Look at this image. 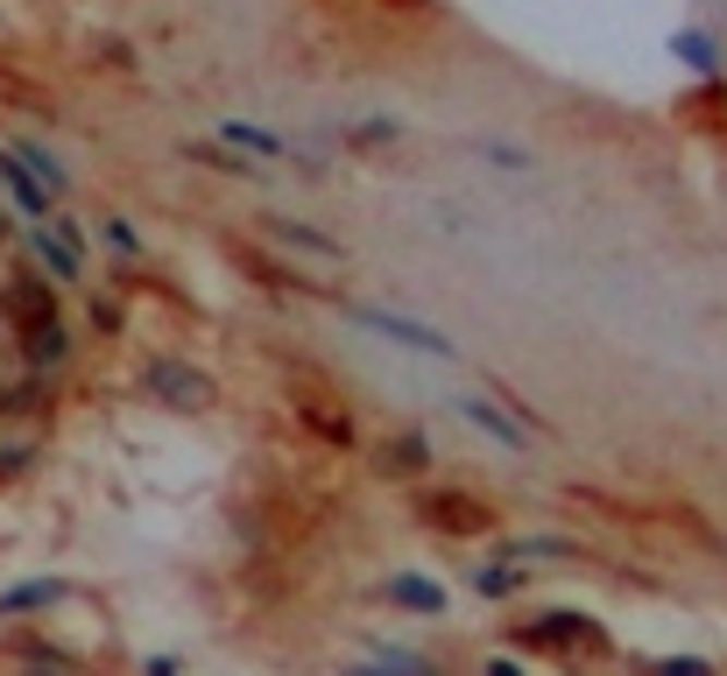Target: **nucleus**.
I'll list each match as a JSON object with an SVG mask.
<instances>
[{
  "instance_id": "f257e3e1",
  "label": "nucleus",
  "mask_w": 727,
  "mask_h": 676,
  "mask_svg": "<svg viewBox=\"0 0 727 676\" xmlns=\"http://www.w3.org/2000/svg\"><path fill=\"white\" fill-rule=\"evenodd\" d=\"M142 388H148V395H162V402H177V409H205V402H213V373L184 367V359H148Z\"/></svg>"
},
{
  "instance_id": "f03ea898",
  "label": "nucleus",
  "mask_w": 727,
  "mask_h": 676,
  "mask_svg": "<svg viewBox=\"0 0 727 676\" xmlns=\"http://www.w3.org/2000/svg\"><path fill=\"white\" fill-rule=\"evenodd\" d=\"M353 324H367V332L410 345V353H432V359H452V339L438 332V324H417V318H396V310H353Z\"/></svg>"
},
{
  "instance_id": "7ed1b4c3",
  "label": "nucleus",
  "mask_w": 727,
  "mask_h": 676,
  "mask_svg": "<svg viewBox=\"0 0 727 676\" xmlns=\"http://www.w3.org/2000/svg\"><path fill=\"white\" fill-rule=\"evenodd\" d=\"M452 409L467 416L473 430H487V438H495L501 451H523V444H530V430H523V423H509V416H501L495 402H481V395H452Z\"/></svg>"
},
{
  "instance_id": "20e7f679",
  "label": "nucleus",
  "mask_w": 727,
  "mask_h": 676,
  "mask_svg": "<svg viewBox=\"0 0 727 676\" xmlns=\"http://www.w3.org/2000/svg\"><path fill=\"white\" fill-rule=\"evenodd\" d=\"M381 599L389 606H410V613H445V585L438 578H417V570H396V578H381Z\"/></svg>"
},
{
  "instance_id": "39448f33",
  "label": "nucleus",
  "mask_w": 727,
  "mask_h": 676,
  "mask_svg": "<svg viewBox=\"0 0 727 676\" xmlns=\"http://www.w3.org/2000/svg\"><path fill=\"white\" fill-rule=\"evenodd\" d=\"M530 649H566V641H601V627L586 620V613H544V620L523 627Z\"/></svg>"
},
{
  "instance_id": "423d86ee",
  "label": "nucleus",
  "mask_w": 727,
  "mask_h": 676,
  "mask_svg": "<svg viewBox=\"0 0 727 676\" xmlns=\"http://www.w3.org/2000/svg\"><path fill=\"white\" fill-rule=\"evenodd\" d=\"M0 184H8V198L28 212V225H43V219H50V205H57V198H50V190H43V184H36V176H28L14 156H0Z\"/></svg>"
},
{
  "instance_id": "0eeeda50",
  "label": "nucleus",
  "mask_w": 727,
  "mask_h": 676,
  "mask_svg": "<svg viewBox=\"0 0 727 676\" xmlns=\"http://www.w3.org/2000/svg\"><path fill=\"white\" fill-rule=\"evenodd\" d=\"M8 156H14V162H22V170H28V176H36V184H43V190H50V198H64V190H71V170H64V162H57V156H50V148H36V142H14V148H8Z\"/></svg>"
},
{
  "instance_id": "6e6552de",
  "label": "nucleus",
  "mask_w": 727,
  "mask_h": 676,
  "mask_svg": "<svg viewBox=\"0 0 727 676\" xmlns=\"http://www.w3.org/2000/svg\"><path fill=\"white\" fill-rule=\"evenodd\" d=\"M57 599H71L64 578H28V585H8V592H0V613H43V606H57Z\"/></svg>"
},
{
  "instance_id": "1a4fd4ad",
  "label": "nucleus",
  "mask_w": 727,
  "mask_h": 676,
  "mask_svg": "<svg viewBox=\"0 0 727 676\" xmlns=\"http://www.w3.org/2000/svg\"><path fill=\"white\" fill-rule=\"evenodd\" d=\"M64 353H71V332H64L57 318H36V324H28V367H36V373H50Z\"/></svg>"
},
{
  "instance_id": "9d476101",
  "label": "nucleus",
  "mask_w": 727,
  "mask_h": 676,
  "mask_svg": "<svg viewBox=\"0 0 727 676\" xmlns=\"http://www.w3.org/2000/svg\"><path fill=\"white\" fill-rule=\"evenodd\" d=\"M28 247H36V261H43V268H50V275H57V282H78V254H71V247H64V239H57V233H50V225H28Z\"/></svg>"
},
{
  "instance_id": "9b49d317",
  "label": "nucleus",
  "mask_w": 727,
  "mask_h": 676,
  "mask_svg": "<svg viewBox=\"0 0 727 676\" xmlns=\"http://www.w3.org/2000/svg\"><path fill=\"white\" fill-rule=\"evenodd\" d=\"M523 585H530V570H523V564H501V557L473 570V592H481V599H516Z\"/></svg>"
},
{
  "instance_id": "f8f14e48",
  "label": "nucleus",
  "mask_w": 727,
  "mask_h": 676,
  "mask_svg": "<svg viewBox=\"0 0 727 676\" xmlns=\"http://www.w3.org/2000/svg\"><path fill=\"white\" fill-rule=\"evenodd\" d=\"M219 142H233V148H241V162H247V156H262V162H269V156H283V142H276L269 127H247V120H219Z\"/></svg>"
},
{
  "instance_id": "ddd939ff",
  "label": "nucleus",
  "mask_w": 727,
  "mask_h": 676,
  "mask_svg": "<svg viewBox=\"0 0 727 676\" xmlns=\"http://www.w3.org/2000/svg\"><path fill=\"white\" fill-rule=\"evenodd\" d=\"M537 557H572L566 536H516V543H501V564H537Z\"/></svg>"
},
{
  "instance_id": "4468645a",
  "label": "nucleus",
  "mask_w": 727,
  "mask_h": 676,
  "mask_svg": "<svg viewBox=\"0 0 727 676\" xmlns=\"http://www.w3.org/2000/svg\"><path fill=\"white\" fill-rule=\"evenodd\" d=\"M473 501H424V521H438V529H452V536H467V529H487V515H467Z\"/></svg>"
},
{
  "instance_id": "2eb2a0df",
  "label": "nucleus",
  "mask_w": 727,
  "mask_h": 676,
  "mask_svg": "<svg viewBox=\"0 0 727 676\" xmlns=\"http://www.w3.org/2000/svg\"><path fill=\"white\" fill-rule=\"evenodd\" d=\"M276 239H290V247L318 254V261H347V247H339V239H325V233H304L296 219H276Z\"/></svg>"
},
{
  "instance_id": "dca6fc26",
  "label": "nucleus",
  "mask_w": 727,
  "mask_h": 676,
  "mask_svg": "<svg viewBox=\"0 0 727 676\" xmlns=\"http://www.w3.org/2000/svg\"><path fill=\"white\" fill-rule=\"evenodd\" d=\"M650 676H714V663H700V655H657Z\"/></svg>"
},
{
  "instance_id": "f3484780",
  "label": "nucleus",
  "mask_w": 727,
  "mask_h": 676,
  "mask_svg": "<svg viewBox=\"0 0 727 676\" xmlns=\"http://www.w3.org/2000/svg\"><path fill=\"white\" fill-rule=\"evenodd\" d=\"M678 50H686V64H692V71H714V64H720V50H714L706 36H678Z\"/></svg>"
},
{
  "instance_id": "a211bd4d",
  "label": "nucleus",
  "mask_w": 727,
  "mask_h": 676,
  "mask_svg": "<svg viewBox=\"0 0 727 676\" xmlns=\"http://www.w3.org/2000/svg\"><path fill=\"white\" fill-rule=\"evenodd\" d=\"M481 156L501 162V170H530V156H523V148H509V142H481Z\"/></svg>"
},
{
  "instance_id": "6ab92c4d",
  "label": "nucleus",
  "mask_w": 727,
  "mask_h": 676,
  "mask_svg": "<svg viewBox=\"0 0 727 676\" xmlns=\"http://www.w3.org/2000/svg\"><path fill=\"white\" fill-rule=\"evenodd\" d=\"M396 465H403V472H417V465H432V451H424V438H403V444H396Z\"/></svg>"
},
{
  "instance_id": "aec40b11",
  "label": "nucleus",
  "mask_w": 727,
  "mask_h": 676,
  "mask_svg": "<svg viewBox=\"0 0 727 676\" xmlns=\"http://www.w3.org/2000/svg\"><path fill=\"white\" fill-rule=\"evenodd\" d=\"M107 247H113V254H135V247H142V239H135V233H128V219H107Z\"/></svg>"
},
{
  "instance_id": "412c9836",
  "label": "nucleus",
  "mask_w": 727,
  "mask_h": 676,
  "mask_svg": "<svg viewBox=\"0 0 727 676\" xmlns=\"http://www.w3.org/2000/svg\"><path fill=\"white\" fill-rule=\"evenodd\" d=\"M487 676H523V663H509V655H487Z\"/></svg>"
},
{
  "instance_id": "4be33fe9",
  "label": "nucleus",
  "mask_w": 727,
  "mask_h": 676,
  "mask_svg": "<svg viewBox=\"0 0 727 676\" xmlns=\"http://www.w3.org/2000/svg\"><path fill=\"white\" fill-rule=\"evenodd\" d=\"M142 676H177V663H170V655H148V663H142Z\"/></svg>"
},
{
  "instance_id": "5701e85b",
  "label": "nucleus",
  "mask_w": 727,
  "mask_h": 676,
  "mask_svg": "<svg viewBox=\"0 0 727 676\" xmlns=\"http://www.w3.org/2000/svg\"><path fill=\"white\" fill-rule=\"evenodd\" d=\"M347 676H396V669H381V663H361V669H347ZM403 676H424V669H403Z\"/></svg>"
},
{
  "instance_id": "b1692460",
  "label": "nucleus",
  "mask_w": 727,
  "mask_h": 676,
  "mask_svg": "<svg viewBox=\"0 0 727 676\" xmlns=\"http://www.w3.org/2000/svg\"><path fill=\"white\" fill-rule=\"evenodd\" d=\"M36 676H64V669H36Z\"/></svg>"
}]
</instances>
